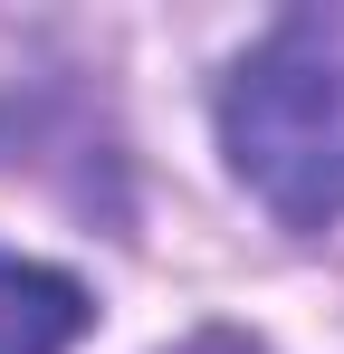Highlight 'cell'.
<instances>
[{
	"mask_svg": "<svg viewBox=\"0 0 344 354\" xmlns=\"http://www.w3.org/2000/svg\"><path fill=\"white\" fill-rule=\"evenodd\" d=\"M220 153L278 230L344 221V0L287 10L229 58Z\"/></svg>",
	"mask_w": 344,
	"mask_h": 354,
	"instance_id": "cell-1",
	"label": "cell"
},
{
	"mask_svg": "<svg viewBox=\"0 0 344 354\" xmlns=\"http://www.w3.org/2000/svg\"><path fill=\"white\" fill-rule=\"evenodd\" d=\"M86 288L48 268V259H19V249H0V354H67L86 335Z\"/></svg>",
	"mask_w": 344,
	"mask_h": 354,
	"instance_id": "cell-2",
	"label": "cell"
}]
</instances>
